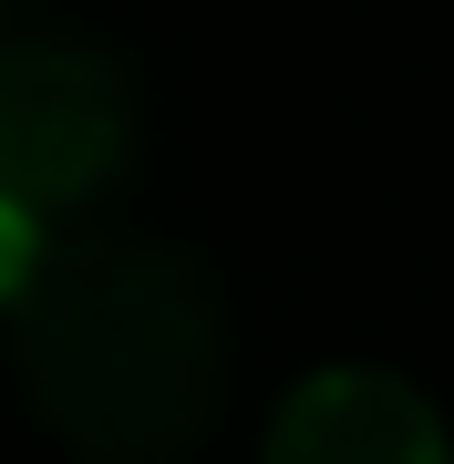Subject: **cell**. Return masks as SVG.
<instances>
[{
    "instance_id": "cell-1",
    "label": "cell",
    "mask_w": 454,
    "mask_h": 464,
    "mask_svg": "<svg viewBox=\"0 0 454 464\" xmlns=\"http://www.w3.org/2000/svg\"><path fill=\"white\" fill-rule=\"evenodd\" d=\"M11 372L83 464H176L217 413L227 310L186 248L155 237H72L42 248L11 299Z\"/></svg>"
},
{
    "instance_id": "cell-2",
    "label": "cell",
    "mask_w": 454,
    "mask_h": 464,
    "mask_svg": "<svg viewBox=\"0 0 454 464\" xmlns=\"http://www.w3.org/2000/svg\"><path fill=\"white\" fill-rule=\"evenodd\" d=\"M135 155V83L93 42H11L0 52V197L72 217Z\"/></svg>"
},
{
    "instance_id": "cell-3",
    "label": "cell",
    "mask_w": 454,
    "mask_h": 464,
    "mask_svg": "<svg viewBox=\"0 0 454 464\" xmlns=\"http://www.w3.org/2000/svg\"><path fill=\"white\" fill-rule=\"evenodd\" d=\"M258 464H454L444 413L382 362H331L269 413Z\"/></svg>"
},
{
    "instance_id": "cell-4",
    "label": "cell",
    "mask_w": 454,
    "mask_h": 464,
    "mask_svg": "<svg viewBox=\"0 0 454 464\" xmlns=\"http://www.w3.org/2000/svg\"><path fill=\"white\" fill-rule=\"evenodd\" d=\"M32 268H42V217L0 197V310H11L21 289H32Z\"/></svg>"
}]
</instances>
